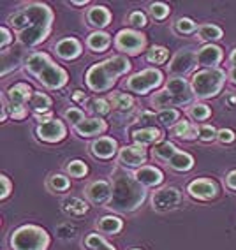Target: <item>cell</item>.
<instances>
[{"instance_id": "cell-6", "label": "cell", "mask_w": 236, "mask_h": 250, "mask_svg": "<svg viewBox=\"0 0 236 250\" xmlns=\"http://www.w3.org/2000/svg\"><path fill=\"white\" fill-rule=\"evenodd\" d=\"M162 83V72L157 69H147L138 74H134L127 81V88L136 94H147L151 88H155Z\"/></svg>"}, {"instance_id": "cell-1", "label": "cell", "mask_w": 236, "mask_h": 250, "mask_svg": "<svg viewBox=\"0 0 236 250\" xmlns=\"http://www.w3.org/2000/svg\"><path fill=\"white\" fill-rule=\"evenodd\" d=\"M53 21V11L44 4H30L9 18L11 27L20 32L23 46H36L48 37Z\"/></svg>"}, {"instance_id": "cell-42", "label": "cell", "mask_w": 236, "mask_h": 250, "mask_svg": "<svg viewBox=\"0 0 236 250\" xmlns=\"http://www.w3.org/2000/svg\"><path fill=\"white\" fill-rule=\"evenodd\" d=\"M176 30H178L180 34H191V32L196 30V23L189 18H180L178 21H176Z\"/></svg>"}, {"instance_id": "cell-39", "label": "cell", "mask_w": 236, "mask_h": 250, "mask_svg": "<svg viewBox=\"0 0 236 250\" xmlns=\"http://www.w3.org/2000/svg\"><path fill=\"white\" fill-rule=\"evenodd\" d=\"M111 103L115 104L118 109H129V107L132 106V97L127 94H113Z\"/></svg>"}, {"instance_id": "cell-58", "label": "cell", "mask_w": 236, "mask_h": 250, "mask_svg": "<svg viewBox=\"0 0 236 250\" xmlns=\"http://www.w3.org/2000/svg\"><path fill=\"white\" fill-rule=\"evenodd\" d=\"M132 250H139V249H132Z\"/></svg>"}, {"instance_id": "cell-46", "label": "cell", "mask_w": 236, "mask_h": 250, "mask_svg": "<svg viewBox=\"0 0 236 250\" xmlns=\"http://www.w3.org/2000/svg\"><path fill=\"white\" fill-rule=\"evenodd\" d=\"M0 183H2V190H0V199H5V197L9 196L13 185H11L9 178H7L5 174H2V176H0Z\"/></svg>"}, {"instance_id": "cell-11", "label": "cell", "mask_w": 236, "mask_h": 250, "mask_svg": "<svg viewBox=\"0 0 236 250\" xmlns=\"http://www.w3.org/2000/svg\"><path fill=\"white\" fill-rule=\"evenodd\" d=\"M196 62H197V55L194 53V51H191V49H183V51H180V53L171 60L170 72L174 74V76L182 78L194 69Z\"/></svg>"}, {"instance_id": "cell-18", "label": "cell", "mask_w": 236, "mask_h": 250, "mask_svg": "<svg viewBox=\"0 0 236 250\" xmlns=\"http://www.w3.org/2000/svg\"><path fill=\"white\" fill-rule=\"evenodd\" d=\"M134 176L143 187H155V185H161L164 180V174L161 173V169L151 167V166H141Z\"/></svg>"}, {"instance_id": "cell-30", "label": "cell", "mask_w": 236, "mask_h": 250, "mask_svg": "<svg viewBox=\"0 0 236 250\" xmlns=\"http://www.w3.org/2000/svg\"><path fill=\"white\" fill-rule=\"evenodd\" d=\"M30 106L36 109V113H43V111H48L49 106H51V99L48 97L46 94L43 92H34L30 97Z\"/></svg>"}, {"instance_id": "cell-47", "label": "cell", "mask_w": 236, "mask_h": 250, "mask_svg": "<svg viewBox=\"0 0 236 250\" xmlns=\"http://www.w3.org/2000/svg\"><path fill=\"white\" fill-rule=\"evenodd\" d=\"M94 111L99 115H107L109 113V104L104 99H95L94 101Z\"/></svg>"}, {"instance_id": "cell-26", "label": "cell", "mask_w": 236, "mask_h": 250, "mask_svg": "<svg viewBox=\"0 0 236 250\" xmlns=\"http://www.w3.org/2000/svg\"><path fill=\"white\" fill-rule=\"evenodd\" d=\"M122 228H124V224L115 215H106L97 222V229L101 232H106V234H116L122 231Z\"/></svg>"}, {"instance_id": "cell-43", "label": "cell", "mask_w": 236, "mask_h": 250, "mask_svg": "<svg viewBox=\"0 0 236 250\" xmlns=\"http://www.w3.org/2000/svg\"><path fill=\"white\" fill-rule=\"evenodd\" d=\"M65 118L76 127L78 124H81V122L85 120V115H83V111H81V109L71 107V109H67V111H65Z\"/></svg>"}, {"instance_id": "cell-25", "label": "cell", "mask_w": 236, "mask_h": 250, "mask_svg": "<svg viewBox=\"0 0 236 250\" xmlns=\"http://www.w3.org/2000/svg\"><path fill=\"white\" fill-rule=\"evenodd\" d=\"M111 44V36L106 34V32H94V34H90V37L86 39V46L90 49H94V51H104L107 49V46Z\"/></svg>"}, {"instance_id": "cell-28", "label": "cell", "mask_w": 236, "mask_h": 250, "mask_svg": "<svg viewBox=\"0 0 236 250\" xmlns=\"http://www.w3.org/2000/svg\"><path fill=\"white\" fill-rule=\"evenodd\" d=\"M173 134L183 139H194V138H199V130H197V127L194 124H191L187 120H182L178 124H174Z\"/></svg>"}, {"instance_id": "cell-15", "label": "cell", "mask_w": 236, "mask_h": 250, "mask_svg": "<svg viewBox=\"0 0 236 250\" xmlns=\"http://www.w3.org/2000/svg\"><path fill=\"white\" fill-rule=\"evenodd\" d=\"M113 194L111 183L104 182V180H97V182L90 183L86 187V197L90 201L95 203V205H104V203H109Z\"/></svg>"}, {"instance_id": "cell-24", "label": "cell", "mask_w": 236, "mask_h": 250, "mask_svg": "<svg viewBox=\"0 0 236 250\" xmlns=\"http://www.w3.org/2000/svg\"><path fill=\"white\" fill-rule=\"evenodd\" d=\"M62 206L64 211L67 215H71V217H81V215H85L88 211V205L83 199H80V197H65Z\"/></svg>"}, {"instance_id": "cell-29", "label": "cell", "mask_w": 236, "mask_h": 250, "mask_svg": "<svg viewBox=\"0 0 236 250\" xmlns=\"http://www.w3.org/2000/svg\"><path fill=\"white\" fill-rule=\"evenodd\" d=\"M170 166L173 167V169L176 171H189L194 166V159H192V155H189V153L185 152H178L176 155H173L170 159Z\"/></svg>"}, {"instance_id": "cell-12", "label": "cell", "mask_w": 236, "mask_h": 250, "mask_svg": "<svg viewBox=\"0 0 236 250\" xmlns=\"http://www.w3.org/2000/svg\"><path fill=\"white\" fill-rule=\"evenodd\" d=\"M65 132H67L65 125L60 120H49L37 127V136H39L43 141H48V143L62 141V139L65 138Z\"/></svg>"}, {"instance_id": "cell-2", "label": "cell", "mask_w": 236, "mask_h": 250, "mask_svg": "<svg viewBox=\"0 0 236 250\" xmlns=\"http://www.w3.org/2000/svg\"><path fill=\"white\" fill-rule=\"evenodd\" d=\"M147 197L145 187L136 180V176H130L127 171L116 169L113 174V194L107 203V208H111L120 213H129L139 208Z\"/></svg>"}, {"instance_id": "cell-44", "label": "cell", "mask_w": 236, "mask_h": 250, "mask_svg": "<svg viewBox=\"0 0 236 250\" xmlns=\"http://www.w3.org/2000/svg\"><path fill=\"white\" fill-rule=\"evenodd\" d=\"M217 136H218V132L212 125H203V127H199V139H203V141H214Z\"/></svg>"}, {"instance_id": "cell-19", "label": "cell", "mask_w": 236, "mask_h": 250, "mask_svg": "<svg viewBox=\"0 0 236 250\" xmlns=\"http://www.w3.org/2000/svg\"><path fill=\"white\" fill-rule=\"evenodd\" d=\"M74 129H76V132L80 136H83V138L97 136L106 130V122L101 120V118H85L81 124L76 125Z\"/></svg>"}, {"instance_id": "cell-10", "label": "cell", "mask_w": 236, "mask_h": 250, "mask_svg": "<svg viewBox=\"0 0 236 250\" xmlns=\"http://www.w3.org/2000/svg\"><path fill=\"white\" fill-rule=\"evenodd\" d=\"M39 83H43L48 88H62L67 83V72L62 67H58L57 63L49 62L43 71L37 74Z\"/></svg>"}, {"instance_id": "cell-20", "label": "cell", "mask_w": 236, "mask_h": 250, "mask_svg": "<svg viewBox=\"0 0 236 250\" xmlns=\"http://www.w3.org/2000/svg\"><path fill=\"white\" fill-rule=\"evenodd\" d=\"M57 49V55L58 57L65 58V60H72V58L80 57L81 53V42L74 37H67V39H62L55 46Z\"/></svg>"}, {"instance_id": "cell-7", "label": "cell", "mask_w": 236, "mask_h": 250, "mask_svg": "<svg viewBox=\"0 0 236 250\" xmlns=\"http://www.w3.org/2000/svg\"><path fill=\"white\" fill-rule=\"evenodd\" d=\"M32 94H30V86L27 83H18L9 88L7 92V99H9V106H11V113L16 120H21L27 116V109H25V103L30 101Z\"/></svg>"}, {"instance_id": "cell-33", "label": "cell", "mask_w": 236, "mask_h": 250, "mask_svg": "<svg viewBox=\"0 0 236 250\" xmlns=\"http://www.w3.org/2000/svg\"><path fill=\"white\" fill-rule=\"evenodd\" d=\"M48 185L55 192H62V190H67V188L71 187V182H69V178L64 176V174H51Z\"/></svg>"}, {"instance_id": "cell-54", "label": "cell", "mask_w": 236, "mask_h": 250, "mask_svg": "<svg viewBox=\"0 0 236 250\" xmlns=\"http://www.w3.org/2000/svg\"><path fill=\"white\" fill-rule=\"evenodd\" d=\"M74 99L76 101H85V95H83V92L78 90V92H74Z\"/></svg>"}, {"instance_id": "cell-8", "label": "cell", "mask_w": 236, "mask_h": 250, "mask_svg": "<svg viewBox=\"0 0 236 250\" xmlns=\"http://www.w3.org/2000/svg\"><path fill=\"white\" fill-rule=\"evenodd\" d=\"M182 201V194H180L178 188L174 187H164L159 188L153 192L151 196V206L153 210L157 211H168V210H174L176 206Z\"/></svg>"}, {"instance_id": "cell-22", "label": "cell", "mask_w": 236, "mask_h": 250, "mask_svg": "<svg viewBox=\"0 0 236 250\" xmlns=\"http://www.w3.org/2000/svg\"><path fill=\"white\" fill-rule=\"evenodd\" d=\"M86 20H88V23L92 27L104 28L111 21V13H109L104 5H94V7L88 11V14H86Z\"/></svg>"}, {"instance_id": "cell-3", "label": "cell", "mask_w": 236, "mask_h": 250, "mask_svg": "<svg viewBox=\"0 0 236 250\" xmlns=\"http://www.w3.org/2000/svg\"><path fill=\"white\" fill-rule=\"evenodd\" d=\"M130 62L125 57H111L106 62L95 63L86 72V83L95 92H104L109 90L118 76L129 72Z\"/></svg>"}, {"instance_id": "cell-17", "label": "cell", "mask_w": 236, "mask_h": 250, "mask_svg": "<svg viewBox=\"0 0 236 250\" xmlns=\"http://www.w3.org/2000/svg\"><path fill=\"white\" fill-rule=\"evenodd\" d=\"M120 162L129 167H138L147 161V152L143 146H124L120 150Z\"/></svg>"}, {"instance_id": "cell-14", "label": "cell", "mask_w": 236, "mask_h": 250, "mask_svg": "<svg viewBox=\"0 0 236 250\" xmlns=\"http://www.w3.org/2000/svg\"><path fill=\"white\" fill-rule=\"evenodd\" d=\"M187 192L191 194L192 197H196V199L208 201V199H214V197L217 196L218 190H217V185H215L212 180L199 178V180H194V182L189 183Z\"/></svg>"}, {"instance_id": "cell-34", "label": "cell", "mask_w": 236, "mask_h": 250, "mask_svg": "<svg viewBox=\"0 0 236 250\" xmlns=\"http://www.w3.org/2000/svg\"><path fill=\"white\" fill-rule=\"evenodd\" d=\"M151 103L155 104L157 107H164V109H170V106L174 103L173 95L168 92V90H161V92H157L151 99Z\"/></svg>"}, {"instance_id": "cell-9", "label": "cell", "mask_w": 236, "mask_h": 250, "mask_svg": "<svg viewBox=\"0 0 236 250\" xmlns=\"http://www.w3.org/2000/svg\"><path fill=\"white\" fill-rule=\"evenodd\" d=\"M115 44L120 51L136 55L145 48L147 39H145L143 34H139L136 30H120L115 37Z\"/></svg>"}, {"instance_id": "cell-57", "label": "cell", "mask_w": 236, "mask_h": 250, "mask_svg": "<svg viewBox=\"0 0 236 250\" xmlns=\"http://www.w3.org/2000/svg\"><path fill=\"white\" fill-rule=\"evenodd\" d=\"M72 4H74V5H85L86 2H83V0H81V2H72Z\"/></svg>"}, {"instance_id": "cell-16", "label": "cell", "mask_w": 236, "mask_h": 250, "mask_svg": "<svg viewBox=\"0 0 236 250\" xmlns=\"http://www.w3.org/2000/svg\"><path fill=\"white\" fill-rule=\"evenodd\" d=\"M222 60V49L215 44H206L197 51V63L205 69L217 67Z\"/></svg>"}, {"instance_id": "cell-55", "label": "cell", "mask_w": 236, "mask_h": 250, "mask_svg": "<svg viewBox=\"0 0 236 250\" xmlns=\"http://www.w3.org/2000/svg\"><path fill=\"white\" fill-rule=\"evenodd\" d=\"M229 80H231L233 83L236 85V67H233V69H231V72H229Z\"/></svg>"}, {"instance_id": "cell-35", "label": "cell", "mask_w": 236, "mask_h": 250, "mask_svg": "<svg viewBox=\"0 0 236 250\" xmlns=\"http://www.w3.org/2000/svg\"><path fill=\"white\" fill-rule=\"evenodd\" d=\"M148 62L150 63H164L168 60V49L162 46H153L147 55Z\"/></svg>"}, {"instance_id": "cell-56", "label": "cell", "mask_w": 236, "mask_h": 250, "mask_svg": "<svg viewBox=\"0 0 236 250\" xmlns=\"http://www.w3.org/2000/svg\"><path fill=\"white\" fill-rule=\"evenodd\" d=\"M229 60H231V63L236 67V49H233V53H231V57H229Z\"/></svg>"}, {"instance_id": "cell-32", "label": "cell", "mask_w": 236, "mask_h": 250, "mask_svg": "<svg viewBox=\"0 0 236 250\" xmlns=\"http://www.w3.org/2000/svg\"><path fill=\"white\" fill-rule=\"evenodd\" d=\"M176 153L178 152H176V146L173 143H161L153 148V155L162 159V161H170L171 157L176 155Z\"/></svg>"}, {"instance_id": "cell-51", "label": "cell", "mask_w": 236, "mask_h": 250, "mask_svg": "<svg viewBox=\"0 0 236 250\" xmlns=\"http://www.w3.org/2000/svg\"><path fill=\"white\" fill-rule=\"evenodd\" d=\"M36 120H37V122H41V124H46V122L53 120V118H51V115H49V113H46V115H41V113H36Z\"/></svg>"}, {"instance_id": "cell-23", "label": "cell", "mask_w": 236, "mask_h": 250, "mask_svg": "<svg viewBox=\"0 0 236 250\" xmlns=\"http://www.w3.org/2000/svg\"><path fill=\"white\" fill-rule=\"evenodd\" d=\"M49 62H51V58H49L46 53H34L27 58V62H25V69H27V72H30L32 76L37 78V74H39V72L43 71Z\"/></svg>"}, {"instance_id": "cell-37", "label": "cell", "mask_w": 236, "mask_h": 250, "mask_svg": "<svg viewBox=\"0 0 236 250\" xmlns=\"http://www.w3.org/2000/svg\"><path fill=\"white\" fill-rule=\"evenodd\" d=\"M178 116H180V113L176 111V109H173V107H170V109H162V111L157 115V118L164 125H173L174 122L178 120Z\"/></svg>"}, {"instance_id": "cell-21", "label": "cell", "mask_w": 236, "mask_h": 250, "mask_svg": "<svg viewBox=\"0 0 236 250\" xmlns=\"http://www.w3.org/2000/svg\"><path fill=\"white\" fill-rule=\"evenodd\" d=\"M92 153L99 159H109L116 152V141L111 138H99L92 143Z\"/></svg>"}, {"instance_id": "cell-40", "label": "cell", "mask_w": 236, "mask_h": 250, "mask_svg": "<svg viewBox=\"0 0 236 250\" xmlns=\"http://www.w3.org/2000/svg\"><path fill=\"white\" fill-rule=\"evenodd\" d=\"M150 13L155 20H164L170 14V7L166 4H162V2H155V4H151Z\"/></svg>"}, {"instance_id": "cell-48", "label": "cell", "mask_w": 236, "mask_h": 250, "mask_svg": "<svg viewBox=\"0 0 236 250\" xmlns=\"http://www.w3.org/2000/svg\"><path fill=\"white\" fill-rule=\"evenodd\" d=\"M11 42H13V36H11V32L5 27H2L0 28V48L5 49V46L11 44Z\"/></svg>"}, {"instance_id": "cell-45", "label": "cell", "mask_w": 236, "mask_h": 250, "mask_svg": "<svg viewBox=\"0 0 236 250\" xmlns=\"http://www.w3.org/2000/svg\"><path fill=\"white\" fill-rule=\"evenodd\" d=\"M129 23L130 25H134V27H145L147 25V16L141 13V11H134L132 14L129 16Z\"/></svg>"}, {"instance_id": "cell-50", "label": "cell", "mask_w": 236, "mask_h": 250, "mask_svg": "<svg viewBox=\"0 0 236 250\" xmlns=\"http://www.w3.org/2000/svg\"><path fill=\"white\" fill-rule=\"evenodd\" d=\"M226 185L231 188V190H236V169L231 171V173L226 176Z\"/></svg>"}, {"instance_id": "cell-4", "label": "cell", "mask_w": 236, "mask_h": 250, "mask_svg": "<svg viewBox=\"0 0 236 250\" xmlns=\"http://www.w3.org/2000/svg\"><path fill=\"white\" fill-rule=\"evenodd\" d=\"M9 243L14 250H46L49 245V236L39 226L27 224L11 234Z\"/></svg>"}, {"instance_id": "cell-27", "label": "cell", "mask_w": 236, "mask_h": 250, "mask_svg": "<svg viewBox=\"0 0 236 250\" xmlns=\"http://www.w3.org/2000/svg\"><path fill=\"white\" fill-rule=\"evenodd\" d=\"M159 139H161V130L155 129V127H148V129H141L134 132V141L138 143V146L155 143Z\"/></svg>"}, {"instance_id": "cell-53", "label": "cell", "mask_w": 236, "mask_h": 250, "mask_svg": "<svg viewBox=\"0 0 236 250\" xmlns=\"http://www.w3.org/2000/svg\"><path fill=\"white\" fill-rule=\"evenodd\" d=\"M99 250H116V249H115V247L111 245V243H107V241H104L103 245L99 247Z\"/></svg>"}, {"instance_id": "cell-38", "label": "cell", "mask_w": 236, "mask_h": 250, "mask_svg": "<svg viewBox=\"0 0 236 250\" xmlns=\"http://www.w3.org/2000/svg\"><path fill=\"white\" fill-rule=\"evenodd\" d=\"M210 115H212V111H210V107L206 104H194L191 107V116L194 120H206Z\"/></svg>"}, {"instance_id": "cell-5", "label": "cell", "mask_w": 236, "mask_h": 250, "mask_svg": "<svg viewBox=\"0 0 236 250\" xmlns=\"http://www.w3.org/2000/svg\"><path fill=\"white\" fill-rule=\"evenodd\" d=\"M224 81H226V72L218 67L201 69L192 76V92L199 99L215 97L222 90Z\"/></svg>"}, {"instance_id": "cell-13", "label": "cell", "mask_w": 236, "mask_h": 250, "mask_svg": "<svg viewBox=\"0 0 236 250\" xmlns=\"http://www.w3.org/2000/svg\"><path fill=\"white\" fill-rule=\"evenodd\" d=\"M166 90L173 95L174 103H176V104L189 103V101L192 99V95H194V94H192V86L189 85L183 78H178V76L171 78V80L166 83Z\"/></svg>"}, {"instance_id": "cell-36", "label": "cell", "mask_w": 236, "mask_h": 250, "mask_svg": "<svg viewBox=\"0 0 236 250\" xmlns=\"http://www.w3.org/2000/svg\"><path fill=\"white\" fill-rule=\"evenodd\" d=\"M67 173L74 176V178H81V176H85L88 173V167H86L85 162L81 161H71L67 164Z\"/></svg>"}, {"instance_id": "cell-49", "label": "cell", "mask_w": 236, "mask_h": 250, "mask_svg": "<svg viewBox=\"0 0 236 250\" xmlns=\"http://www.w3.org/2000/svg\"><path fill=\"white\" fill-rule=\"evenodd\" d=\"M217 139L220 141V143H233V141H235V132H233V130H229V129L218 130Z\"/></svg>"}, {"instance_id": "cell-31", "label": "cell", "mask_w": 236, "mask_h": 250, "mask_svg": "<svg viewBox=\"0 0 236 250\" xmlns=\"http://www.w3.org/2000/svg\"><path fill=\"white\" fill-rule=\"evenodd\" d=\"M197 36L201 41H217L222 37V28L217 27V25H203V27L197 28Z\"/></svg>"}, {"instance_id": "cell-41", "label": "cell", "mask_w": 236, "mask_h": 250, "mask_svg": "<svg viewBox=\"0 0 236 250\" xmlns=\"http://www.w3.org/2000/svg\"><path fill=\"white\" fill-rule=\"evenodd\" d=\"M104 238L103 234H97V232H92V234H88V236L85 238V245L88 250H99V247L104 243Z\"/></svg>"}, {"instance_id": "cell-52", "label": "cell", "mask_w": 236, "mask_h": 250, "mask_svg": "<svg viewBox=\"0 0 236 250\" xmlns=\"http://www.w3.org/2000/svg\"><path fill=\"white\" fill-rule=\"evenodd\" d=\"M141 122H147V120H155V115L153 113H148V111H145L141 115V118H139Z\"/></svg>"}]
</instances>
